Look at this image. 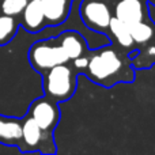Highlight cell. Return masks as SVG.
I'll return each instance as SVG.
<instances>
[{
	"instance_id": "cell-1",
	"label": "cell",
	"mask_w": 155,
	"mask_h": 155,
	"mask_svg": "<svg viewBox=\"0 0 155 155\" xmlns=\"http://www.w3.org/2000/svg\"><path fill=\"white\" fill-rule=\"evenodd\" d=\"M46 26L38 33H30L19 26L10 42L0 45V114L23 117L30 104L44 95L42 75L29 61V48L40 38L53 37L65 27Z\"/></svg>"
},
{
	"instance_id": "cell-2",
	"label": "cell",
	"mask_w": 155,
	"mask_h": 155,
	"mask_svg": "<svg viewBox=\"0 0 155 155\" xmlns=\"http://www.w3.org/2000/svg\"><path fill=\"white\" fill-rule=\"evenodd\" d=\"M83 75L88 80L109 88L117 83H131L135 80V70L129 56L121 54L112 45L90 49L88 64Z\"/></svg>"
},
{
	"instance_id": "cell-3",
	"label": "cell",
	"mask_w": 155,
	"mask_h": 155,
	"mask_svg": "<svg viewBox=\"0 0 155 155\" xmlns=\"http://www.w3.org/2000/svg\"><path fill=\"white\" fill-rule=\"evenodd\" d=\"M79 74L72 65L60 64L42 74L44 95L56 102H67L78 90Z\"/></svg>"
},
{
	"instance_id": "cell-4",
	"label": "cell",
	"mask_w": 155,
	"mask_h": 155,
	"mask_svg": "<svg viewBox=\"0 0 155 155\" xmlns=\"http://www.w3.org/2000/svg\"><path fill=\"white\" fill-rule=\"evenodd\" d=\"M29 61L31 67L42 75L56 65L71 63V60L57 42L56 35H53L40 38L31 44L29 48Z\"/></svg>"
},
{
	"instance_id": "cell-5",
	"label": "cell",
	"mask_w": 155,
	"mask_h": 155,
	"mask_svg": "<svg viewBox=\"0 0 155 155\" xmlns=\"http://www.w3.org/2000/svg\"><path fill=\"white\" fill-rule=\"evenodd\" d=\"M19 150L22 154H56L57 147L54 142V135L42 131L41 127L34 121V118L26 113L22 117V143Z\"/></svg>"
},
{
	"instance_id": "cell-6",
	"label": "cell",
	"mask_w": 155,
	"mask_h": 155,
	"mask_svg": "<svg viewBox=\"0 0 155 155\" xmlns=\"http://www.w3.org/2000/svg\"><path fill=\"white\" fill-rule=\"evenodd\" d=\"M79 16L88 30L107 35L109 23L113 16L107 0H80Z\"/></svg>"
},
{
	"instance_id": "cell-7",
	"label": "cell",
	"mask_w": 155,
	"mask_h": 155,
	"mask_svg": "<svg viewBox=\"0 0 155 155\" xmlns=\"http://www.w3.org/2000/svg\"><path fill=\"white\" fill-rule=\"evenodd\" d=\"M27 114L34 118V121L41 127L42 131L53 134L60 121L61 110L59 102L48 98L46 95H41L30 104Z\"/></svg>"
},
{
	"instance_id": "cell-8",
	"label": "cell",
	"mask_w": 155,
	"mask_h": 155,
	"mask_svg": "<svg viewBox=\"0 0 155 155\" xmlns=\"http://www.w3.org/2000/svg\"><path fill=\"white\" fill-rule=\"evenodd\" d=\"M113 16L131 26L148 16V4L142 0H117L113 8Z\"/></svg>"
},
{
	"instance_id": "cell-9",
	"label": "cell",
	"mask_w": 155,
	"mask_h": 155,
	"mask_svg": "<svg viewBox=\"0 0 155 155\" xmlns=\"http://www.w3.org/2000/svg\"><path fill=\"white\" fill-rule=\"evenodd\" d=\"M56 40L70 60H74L76 57L83 56V54H87L88 51H90L86 38L83 37L82 33L75 29L61 30L56 35Z\"/></svg>"
},
{
	"instance_id": "cell-10",
	"label": "cell",
	"mask_w": 155,
	"mask_h": 155,
	"mask_svg": "<svg viewBox=\"0 0 155 155\" xmlns=\"http://www.w3.org/2000/svg\"><path fill=\"white\" fill-rule=\"evenodd\" d=\"M22 117L0 114V144L7 147H21Z\"/></svg>"
},
{
	"instance_id": "cell-11",
	"label": "cell",
	"mask_w": 155,
	"mask_h": 155,
	"mask_svg": "<svg viewBox=\"0 0 155 155\" xmlns=\"http://www.w3.org/2000/svg\"><path fill=\"white\" fill-rule=\"evenodd\" d=\"M21 26L30 33H38L46 27L45 15L41 0H29L21 14Z\"/></svg>"
},
{
	"instance_id": "cell-12",
	"label": "cell",
	"mask_w": 155,
	"mask_h": 155,
	"mask_svg": "<svg viewBox=\"0 0 155 155\" xmlns=\"http://www.w3.org/2000/svg\"><path fill=\"white\" fill-rule=\"evenodd\" d=\"M46 26H60L68 19L71 12L70 0H41Z\"/></svg>"
},
{
	"instance_id": "cell-13",
	"label": "cell",
	"mask_w": 155,
	"mask_h": 155,
	"mask_svg": "<svg viewBox=\"0 0 155 155\" xmlns=\"http://www.w3.org/2000/svg\"><path fill=\"white\" fill-rule=\"evenodd\" d=\"M107 35H110V38H114V41L117 42V45L121 49H127L128 52L135 49V42L134 38L131 35V30L129 26L125 25L124 22H121L118 18L112 16L109 23V30H107Z\"/></svg>"
},
{
	"instance_id": "cell-14",
	"label": "cell",
	"mask_w": 155,
	"mask_h": 155,
	"mask_svg": "<svg viewBox=\"0 0 155 155\" xmlns=\"http://www.w3.org/2000/svg\"><path fill=\"white\" fill-rule=\"evenodd\" d=\"M129 30H131V35L134 38L135 48H140L146 44L155 41V23L150 18V15L137 23L131 25Z\"/></svg>"
},
{
	"instance_id": "cell-15",
	"label": "cell",
	"mask_w": 155,
	"mask_h": 155,
	"mask_svg": "<svg viewBox=\"0 0 155 155\" xmlns=\"http://www.w3.org/2000/svg\"><path fill=\"white\" fill-rule=\"evenodd\" d=\"M137 53L131 59V64L134 70H150L155 65V41L140 46Z\"/></svg>"
},
{
	"instance_id": "cell-16",
	"label": "cell",
	"mask_w": 155,
	"mask_h": 155,
	"mask_svg": "<svg viewBox=\"0 0 155 155\" xmlns=\"http://www.w3.org/2000/svg\"><path fill=\"white\" fill-rule=\"evenodd\" d=\"M29 0H3L0 3V12L10 16H21Z\"/></svg>"
},
{
	"instance_id": "cell-17",
	"label": "cell",
	"mask_w": 155,
	"mask_h": 155,
	"mask_svg": "<svg viewBox=\"0 0 155 155\" xmlns=\"http://www.w3.org/2000/svg\"><path fill=\"white\" fill-rule=\"evenodd\" d=\"M5 154H22L18 147H7V146L0 144V155Z\"/></svg>"
},
{
	"instance_id": "cell-18",
	"label": "cell",
	"mask_w": 155,
	"mask_h": 155,
	"mask_svg": "<svg viewBox=\"0 0 155 155\" xmlns=\"http://www.w3.org/2000/svg\"><path fill=\"white\" fill-rule=\"evenodd\" d=\"M148 2H150L153 5H155V0H148Z\"/></svg>"
},
{
	"instance_id": "cell-19",
	"label": "cell",
	"mask_w": 155,
	"mask_h": 155,
	"mask_svg": "<svg viewBox=\"0 0 155 155\" xmlns=\"http://www.w3.org/2000/svg\"><path fill=\"white\" fill-rule=\"evenodd\" d=\"M2 2H3V0H0V3H2Z\"/></svg>"
},
{
	"instance_id": "cell-20",
	"label": "cell",
	"mask_w": 155,
	"mask_h": 155,
	"mask_svg": "<svg viewBox=\"0 0 155 155\" xmlns=\"http://www.w3.org/2000/svg\"><path fill=\"white\" fill-rule=\"evenodd\" d=\"M0 15H2V12H0Z\"/></svg>"
}]
</instances>
